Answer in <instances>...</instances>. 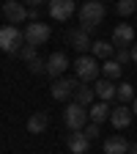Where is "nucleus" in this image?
<instances>
[{"instance_id": "15", "label": "nucleus", "mask_w": 137, "mask_h": 154, "mask_svg": "<svg viewBox=\"0 0 137 154\" xmlns=\"http://www.w3.org/2000/svg\"><path fill=\"white\" fill-rule=\"evenodd\" d=\"M91 52H93V58L96 61H110V58H115V44L112 42H102V38H96L93 42V47H91Z\"/></svg>"}, {"instance_id": "9", "label": "nucleus", "mask_w": 137, "mask_h": 154, "mask_svg": "<svg viewBox=\"0 0 137 154\" xmlns=\"http://www.w3.org/2000/svg\"><path fill=\"white\" fill-rule=\"evenodd\" d=\"M132 119H134V113H132V107H126V105L112 107V113H110V121H112L115 129H126V127L132 124Z\"/></svg>"}, {"instance_id": "11", "label": "nucleus", "mask_w": 137, "mask_h": 154, "mask_svg": "<svg viewBox=\"0 0 137 154\" xmlns=\"http://www.w3.org/2000/svg\"><path fill=\"white\" fill-rule=\"evenodd\" d=\"M66 69H69V58H66L63 52H52V55L47 58V74H49V77H61Z\"/></svg>"}, {"instance_id": "19", "label": "nucleus", "mask_w": 137, "mask_h": 154, "mask_svg": "<svg viewBox=\"0 0 137 154\" xmlns=\"http://www.w3.org/2000/svg\"><path fill=\"white\" fill-rule=\"evenodd\" d=\"M93 99H96V91L91 88V85H77V91H74V102L77 105H82V107H91L93 105Z\"/></svg>"}, {"instance_id": "1", "label": "nucleus", "mask_w": 137, "mask_h": 154, "mask_svg": "<svg viewBox=\"0 0 137 154\" xmlns=\"http://www.w3.org/2000/svg\"><path fill=\"white\" fill-rule=\"evenodd\" d=\"M104 14H107V8H104L102 0H85V3L80 6V22H82L80 28L93 30V28L104 19Z\"/></svg>"}, {"instance_id": "4", "label": "nucleus", "mask_w": 137, "mask_h": 154, "mask_svg": "<svg viewBox=\"0 0 137 154\" xmlns=\"http://www.w3.org/2000/svg\"><path fill=\"white\" fill-rule=\"evenodd\" d=\"M74 66H77V80H82V83L99 80V72H102V66H99V61H96L93 55H80Z\"/></svg>"}, {"instance_id": "27", "label": "nucleus", "mask_w": 137, "mask_h": 154, "mask_svg": "<svg viewBox=\"0 0 137 154\" xmlns=\"http://www.w3.org/2000/svg\"><path fill=\"white\" fill-rule=\"evenodd\" d=\"M22 3H28L30 8H38V6H41V3H49V0H22Z\"/></svg>"}, {"instance_id": "13", "label": "nucleus", "mask_w": 137, "mask_h": 154, "mask_svg": "<svg viewBox=\"0 0 137 154\" xmlns=\"http://www.w3.org/2000/svg\"><path fill=\"white\" fill-rule=\"evenodd\" d=\"M129 140L124 135H112V138L104 140V154H129Z\"/></svg>"}, {"instance_id": "7", "label": "nucleus", "mask_w": 137, "mask_h": 154, "mask_svg": "<svg viewBox=\"0 0 137 154\" xmlns=\"http://www.w3.org/2000/svg\"><path fill=\"white\" fill-rule=\"evenodd\" d=\"M49 17L58 19V22H66V19H71V14L77 11V3L74 0H49Z\"/></svg>"}, {"instance_id": "24", "label": "nucleus", "mask_w": 137, "mask_h": 154, "mask_svg": "<svg viewBox=\"0 0 137 154\" xmlns=\"http://www.w3.org/2000/svg\"><path fill=\"white\" fill-rule=\"evenodd\" d=\"M115 61H118L121 66L129 63V61H132V50H129V47H118V50H115Z\"/></svg>"}, {"instance_id": "29", "label": "nucleus", "mask_w": 137, "mask_h": 154, "mask_svg": "<svg viewBox=\"0 0 137 154\" xmlns=\"http://www.w3.org/2000/svg\"><path fill=\"white\" fill-rule=\"evenodd\" d=\"M129 50H132V61H134V63H137V44H132V47H129Z\"/></svg>"}, {"instance_id": "16", "label": "nucleus", "mask_w": 137, "mask_h": 154, "mask_svg": "<svg viewBox=\"0 0 137 154\" xmlns=\"http://www.w3.org/2000/svg\"><path fill=\"white\" fill-rule=\"evenodd\" d=\"M47 127H49V116L47 113H33L30 119H28V132H33V135H41V132H47Z\"/></svg>"}, {"instance_id": "6", "label": "nucleus", "mask_w": 137, "mask_h": 154, "mask_svg": "<svg viewBox=\"0 0 137 154\" xmlns=\"http://www.w3.org/2000/svg\"><path fill=\"white\" fill-rule=\"evenodd\" d=\"M25 33V44H36V47H41L47 38H49V25L47 22H28V28L22 30Z\"/></svg>"}, {"instance_id": "26", "label": "nucleus", "mask_w": 137, "mask_h": 154, "mask_svg": "<svg viewBox=\"0 0 137 154\" xmlns=\"http://www.w3.org/2000/svg\"><path fill=\"white\" fill-rule=\"evenodd\" d=\"M99 127H102V124H93V121H91V124H88V127L82 129V135H85L88 140H93V138H99Z\"/></svg>"}, {"instance_id": "2", "label": "nucleus", "mask_w": 137, "mask_h": 154, "mask_svg": "<svg viewBox=\"0 0 137 154\" xmlns=\"http://www.w3.org/2000/svg\"><path fill=\"white\" fill-rule=\"evenodd\" d=\"M25 44V33L19 30L16 25H3L0 28V50L8 52V55H16Z\"/></svg>"}, {"instance_id": "10", "label": "nucleus", "mask_w": 137, "mask_h": 154, "mask_svg": "<svg viewBox=\"0 0 137 154\" xmlns=\"http://www.w3.org/2000/svg\"><path fill=\"white\" fill-rule=\"evenodd\" d=\"M112 44L115 47H129V44H134V28L126 25V22L115 25V30H112Z\"/></svg>"}, {"instance_id": "25", "label": "nucleus", "mask_w": 137, "mask_h": 154, "mask_svg": "<svg viewBox=\"0 0 137 154\" xmlns=\"http://www.w3.org/2000/svg\"><path fill=\"white\" fill-rule=\"evenodd\" d=\"M28 69H30L33 74H47V61L36 58V61H30V63H28Z\"/></svg>"}, {"instance_id": "23", "label": "nucleus", "mask_w": 137, "mask_h": 154, "mask_svg": "<svg viewBox=\"0 0 137 154\" xmlns=\"http://www.w3.org/2000/svg\"><path fill=\"white\" fill-rule=\"evenodd\" d=\"M115 8H118L121 17H129V14L137 11V3H134V0H118V3H115Z\"/></svg>"}, {"instance_id": "30", "label": "nucleus", "mask_w": 137, "mask_h": 154, "mask_svg": "<svg viewBox=\"0 0 137 154\" xmlns=\"http://www.w3.org/2000/svg\"><path fill=\"white\" fill-rule=\"evenodd\" d=\"M132 113L137 116V96H134V102H132Z\"/></svg>"}, {"instance_id": "8", "label": "nucleus", "mask_w": 137, "mask_h": 154, "mask_svg": "<svg viewBox=\"0 0 137 154\" xmlns=\"http://www.w3.org/2000/svg\"><path fill=\"white\" fill-rule=\"evenodd\" d=\"M3 14L8 19V25H16V22H25L28 19V8H25V3H19V0H6Z\"/></svg>"}, {"instance_id": "22", "label": "nucleus", "mask_w": 137, "mask_h": 154, "mask_svg": "<svg viewBox=\"0 0 137 154\" xmlns=\"http://www.w3.org/2000/svg\"><path fill=\"white\" fill-rule=\"evenodd\" d=\"M16 55L22 58V61L30 63V61H36V58H38V47H36V44H22V50H19Z\"/></svg>"}, {"instance_id": "28", "label": "nucleus", "mask_w": 137, "mask_h": 154, "mask_svg": "<svg viewBox=\"0 0 137 154\" xmlns=\"http://www.w3.org/2000/svg\"><path fill=\"white\" fill-rule=\"evenodd\" d=\"M28 19L30 22H38V8H28Z\"/></svg>"}, {"instance_id": "17", "label": "nucleus", "mask_w": 137, "mask_h": 154, "mask_svg": "<svg viewBox=\"0 0 137 154\" xmlns=\"http://www.w3.org/2000/svg\"><path fill=\"white\" fill-rule=\"evenodd\" d=\"M71 44L77 47V52H85V50H91V47H93V42H91V30H85V28H77V30L71 33Z\"/></svg>"}, {"instance_id": "3", "label": "nucleus", "mask_w": 137, "mask_h": 154, "mask_svg": "<svg viewBox=\"0 0 137 154\" xmlns=\"http://www.w3.org/2000/svg\"><path fill=\"white\" fill-rule=\"evenodd\" d=\"M88 107H82V105H77V102H71L66 110H63V124L71 129V132H82L85 127H88Z\"/></svg>"}, {"instance_id": "21", "label": "nucleus", "mask_w": 137, "mask_h": 154, "mask_svg": "<svg viewBox=\"0 0 137 154\" xmlns=\"http://www.w3.org/2000/svg\"><path fill=\"white\" fill-rule=\"evenodd\" d=\"M102 72H104V77H110V80H115V77H121V72H124V66L115 61V58H110V61H104L102 63Z\"/></svg>"}, {"instance_id": "32", "label": "nucleus", "mask_w": 137, "mask_h": 154, "mask_svg": "<svg viewBox=\"0 0 137 154\" xmlns=\"http://www.w3.org/2000/svg\"><path fill=\"white\" fill-rule=\"evenodd\" d=\"M134 3H137V0H134Z\"/></svg>"}, {"instance_id": "5", "label": "nucleus", "mask_w": 137, "mask_h": 154, "mask_svg": "<svg viewBox=\"0 0 137 154\" xmlns=\"http://www.w3.org/2000/svg\"><path fill=\"white\" fill-rule=\"evenodd\" d=\"M74 91H77V77H58V80L52 83V88H49V94H52L55 102H66V99H71Z\"/></svg>"}, {"instance_id": "20", "label": "nucleus", "mask_w": 137, "mask_h": 154, "mask_svg": "<svg viewBox=\"0 0 137 154\" xmlns=\"http://www.w3.org/2000/svg\"><path fill=\"white\" fill-rule=\"evenodd\" d=\"M115 96H118V102H121V105H126V102H134V96H137V94H134V85H132V83H121L118 91H115Z\"/></svg>"}, {"instance_id": "31", "label": "nucleus", "mask_w": 137, "mask_h": 154, "mask_svg": "<svg viewBox=\"0 0 137 154\" xmlns=\"http://www.w3.org/2000/svg\"><path fill=\"white\" fill-rule=\"evenodd\" d=\"M129 154H137V143H132V146H129Z\"/></svg>"}, {"instance_id": "12", "label": "nucleus", "mask_w": 137, "mask_h": 154, "mask_svg": "<svg viewBox=\"0 0 137 154\" xmlns=\"http://www.w3.org/2000/svg\"><path fill=\"white\" fill-rule=\"evenodd\" d=\"M110 113H112V107L99 99V102H93V105L88 107V119H91L93 124H104V121L110 119Z\"/></svg>"}, {"instance_id": "14", "label": "nucleus", "mask_w": 137, "mask_h": 154, "mask_svg": "<svg viewBox=\"0 0 137 154\" xmlns=\"http://www.w3.org/2000/svg\"><path fill=\"white\" fill-rule=\"evenodd\" d=\"M93 91H96V96H99L102 102H110L112 96H115V91H118V85H115L110 77H102V80H96Z\"/></svg>"}, {"instance_id": "18", "label": "nucleus", "mask_w": 137, "mask_h": 154, "mask_svg": "<svg viewBox=\"0 0 137 154\" xmlns=\"http://www.w3.org/2000/svg\"><path fill=\"white\" fill-rule=\"evenodd\" d=\"M88 146H91V140L82 132H71L69 135V151L71 154H88Z\"/></svg>"}]
</instances>
